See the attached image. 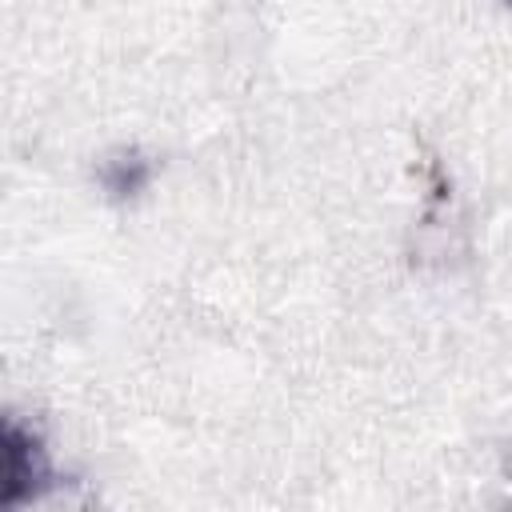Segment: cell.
<instances>
[{"label":"cell","mask_w":512,"mask_h":512,"mask_svg":"<svg viewBox=\"0 0 512 512\" xmlns=\"http://www.w3.org/2000/svg\"><path fill=\"white\" fill-rule=\"evenodd\" d=\"M152 172H156V164H152L148 152H140V148H116V152H108L100 160L96 180H100V188H104L108 200H120L124 204V200H136L152 184Z\"/></svg>","instance_id":"2"},{"label":"cell","mask_w":512,"mask_h":512,"mask_svg":"<svg viewBox=\"0 0 512 512\" xmlns=\"http://www.w3.org/2000/svg\"><path fill=\"white\" fill-rule=\"evenodd\" d=\"M500 4H508V8H512V0H500Z\"/></svg>","instance_id":"3"},{"label":"cell","mask_w":512,"mask_h":512,"mask_svg":"<svg viewBox=\"0 0 512 512\" xmlns=\"http://www.w3.org/2000/svg\"><path fill=\"white\" fill-rule=\"evenodd\" d=\"M56 488V468L44 448V436L32 424H20L12 412L4 416V508H20Z\"/></svg>","instance_id":"1"}]
</instances>
